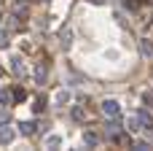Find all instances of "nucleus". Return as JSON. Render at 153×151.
I'll list each match as a JSON object with an SVG mask.
<instances>
[{
    "label": "nucleus",
    "instance_id": "f257e3e1",
    "mask_svg": "<svg viewBox=\"0 0 153 151\" xmlns=\"http://www.w3.org/2000/svg\"><path fill=\"white\" fill-rule=\"evenodd\" d=\"M100 108H102V113H105L108 119L121 113V103H118V100H113V97H110V100H102V105H100Z\"/></svg>",
    "mask_w": 153,
    "mask_h": 151
},
{
    "label": "nucleus",
    "instance_id": "f03ea898",
    "mask_svg": "<svg viewBox=\"0 0 153 151\" xmlns=\"http://www.w3.org/2000/svg\"><path fill=\"white\" fill-rule=\"evenodd\" d=\"M16 140V130H11V127H0V146H11Z\"/></svg>",
    "mask_w": 153,
    "mask_h": 151
},
{
    "label": "nucleus",
    "instance_id": "7ed1b4c3",
    "mask_svg": "<svg viewBox=\"0 0 153 151\" xmlns=\"http://www.w3.org/2000/svg\"><path fill=\"white\" fill-rule=\"evenodd\" d=\"M137 119H140V130L153 132V116L148 113V111H137Z\"/></svg>",
    "mask_w": 153,
    "mask_h": 151
},
{
    "label": "nucleus",
    "instance_id": "20e7f679",
    "mask_svg": "<svg viewBox=\"0 0 153 151\" xmlns=\"http://www.w3.org/2000/svg\"><path fill=\"white\" fill-rule=\"evenodd\" d=\"M70 100H73V92H70V89H59V92L54 95V103H56L59 108H65Z\"/></svg>",
    "mask_w": 153,
    "mask_h": 151
},
{
    "label": "nucleus",
    "instance_id": "39448f33",
    "mask_svg": "<svg viewBox=\"0 0 153 151\" xmlns=\"http://www.w3.org/2000/svg\"><path fill=\"white\" fill-rule=\"evenodd\" d=\"M105 130H108V135L116 140V138H118V132H121V122H118V116H110V122H108V127H105Z\"/></svg>",
    "mask_w": 153,
    "mask_h": 151
},
{
    "label": "nucleus",
    "instance_id": "423d86ee",
    "mask_svg": "<svg viewBox=\"0 0 153 151\" xmlns=\"http://www.w3.org/2000/svg\"><path fill=\"white\" fill-rule=\"evenodd\" d=\"M59 46H62L65 51H70V46H73V32H70L67 27H65V30L59 32Z\"/></svg>",
    "mask_w": 153,
    "mask_h": 151
},
{
    "label": "nucleus",
    "instance_id": "0eeeda50",
    "mask_svg": "<svg viewBox=\"0 0 153 151\" xmlns=\"http://www.w3.org/2000/svg\"><path fill=\"white\" fill-rule=\"evenodd\" d=\"M11 70H13V76H24V73H27L24 59H22V57H13V59H11Z\"/></svg>",
    "mask_w": 153,
    "mask_h": 151
},
{
    "label": "nucleus",
    "instance_id": "6e6552de",
    "mask_svg": "<svg viewBox=\"0 0 153 151\" xmlns=\"http://www.w3.org/2000/svg\"><path fill=\"white\" fill-rule=\"evenodd\" d=\"M32 76H35V84H40V86H43V84H46V76H48V70H46V65L40 62V65L35 68V73H32Z\"/></svg>",
    "mask_w": 153,
    "mask_h": 151
},
{
    "label": "nucleus",
    "instance_id": "1a4fd4ad",
    "mask_svg": "<svg viewBox=\"0 0 153 151\" xmlns=\"http://www.w3.org/2000/svg\"><path fill=\"white\" fill-rule=\"evenodd\" d=\"M83 146L97 149V146H100V135H94V132H83Z\"/></svg>",
    "mask_w": 153,
    "mask_h": 151
},
{
    "label": "nucleus",
    "instance_id": "9d476101",
    "mask_svg": "<svg viewBox=\"0 0 153 151\" xmlns=\"http://www.w3.org/2000/svg\"><path fill=\"white\" fill-rule=\"evenodd\" d=\"M140 51H143V57H153V41L151 38H143L140 41Z\"/></svg>",
    "mask_w": 153,
    "mask_h": 151
},
{
    "label": "nucleus",
    "instance_id": "9b49d317",
    "mask_svg": "<svg viewBox=\"0 0 153 151\" xmlns=\"http://www.w3.org/2000/svg\"><path fill=\"white\" fill-rule=\"evenodd\" d=\"M126 130H129V132H137V130H140V119H137V113H132V116L126 119Z\"/></svg>",
    "mask_w": 153,
    "mask_h": 151
},
{
    "label": "nucleus",
    "instance_id": "f8f14e48",
    "mask_svg": "<svg viewBox=\"0 0 153 151\" xmlns=\"http://www.w3.org/2000/svg\"><path fill=\"white\" fill-rule=\"evenodd\" d=\"M35 127H38L35 122H22V124H19V132H22V135H32Z\"/></svg>",
    "mask_w": 153,
    "mask_h": 151
},
{
    "label": "nucleus",
    "instance_id": "ddd939ff",
    "mask_svg": "<svg viewBox=\"0 0 153 151\" xmlns=\"http://www.w3.org/2000/svg\"><path fill=\"white\" fill-rule=\"evenodd\" d=\"M27 14H30V8H27L24 3H13V16H16V19H19V16H27Z\"/></svg>",
    "mask_w": 153,
    "mask_h": 151
},
{
    "label": "nucleus",
    "instance_id": "4468645a",
    "mask_svg": "<svg viewBox=\"0 0 153 151\" xmlns=\"http://www.w3.org/2000/svg\"><path fill=\"white\" fill-rule=\"evenodd\" d=\"M13 103V95L8 89H0V105H11Z\"/></svg>",
    "mask_w": 153,
    "mask_h": 151
},
{
    "label": "nucleus",
    "instance_id": "2eb2a0df",
    "mask_svg": "<svg viewBox=\"0 0 153 151\" xmlns=\"http://www.w3.org/2000/svg\"><path fill=\"white\" fill-rule=\"evenodd\" d=\"M59 143H62V138H59V135H48V138H46V149H56Z\"/></svg>",
    "mask_w": 153,
    "mask_h": 151
},
{
    "label": "nucleus",
    "instance_id": "dca6fc26",
    "mask_svg": "<svg viewBox=\"0 0 153 151\" xmlns=\"http://www.w3.org/2000/svg\"><path fill=\"white\" fill-rule=\"evenodd\" d=\"M73 119H75V122H83V119H86V111H83L81 105H75V108H73Z\"/></svg>",
    "mask_w": 153,
    "mask_h": 151
},
{
    "label": "nucleus",
    "instance_id": "f3484780",
    "mask_svg": "<svg viewBox=\"0 0 153 151\" xmlns=\"http://www.w3.org/2000/svg\"><path fill=\"white\" fill-rule=\"evenodd\" d=\"M8 122H11V111H8V108H0V127L8 124Z\"/></svg>",
    "mask_w": 153,
    "mask_h": 151
},
{
    "label": "nucleus",
    "instance_id": "a211bd4d",
    "mask_svg": "<svg viewBox=\"0 0 153 151\" xmlns=\"http://www.w3.org/2000/svg\"><path fill=\"white\" fill-rule=\"evenodd\" d=\"M11 95H13V100H27V92L24 89H13Z\"/></svg>",
    "mask_w": 153,
    "mask_h": 151
},
{
    "label": "nucleus",
    "instance_id": "6ab92c4d",
    "mask_svg": "<svg viewBox=\"0 0 153 151\" xmlns=\"http://www.w3.org/2000/svg\"><path fill=\"white\" fill-rule=\"evenodd\" d=\"M11 46V41H8V35L5 32H0V49H8Z\"/></svg>",
    "mask_w": 153,
    "mask_h": 151
},
{
    "label": "nucleus",
    "instance_id": "aec40b11",
    "mask_svg": "<svg viewBox=\"0 0 153 151\" xmlns=\"http://www.w3.org/2000/svg\"><path fill=\"white\" fill-rule=\"evenodd\" d=\"M143 100H145V105H153V89H148V92L143 95Z\"/></svg>",
    "mask_w": 153,
    "mask_h": 151
},
{
    "label": "nucleus",
    "instance_id": "412c9836",
    "mask_svg": "<svg viewBox=\"0 0 153 151\" xmlns=\"http://www.w3.org/2000/svg\"><path fill=\"white\" fill-rule=\"evenodd\" d=\"M43 108H46V103H43V100H38V103H35V113H43Z\"/></svg>",
    "mask_w": 153,
    "mask_h": 151
},
{
    "label": "nucleus",
    "instance_id": "4be33fe9",
    "mask_svg": "<svg viewBox=\"0 0 153 151\" xmlns=\"http://www.w3.org/2000/svg\"><path fill=\"white\" fill-rule=\"evenodd\" d=\"M124 5H126V8H132V11H134V8H137V0H124Z\"/></svg>",
    "mask_w": 153,
    "mask_h": 151
},
{
    "label": "nucleus",
    "instance_id": "5701e85b",
    "mask_svg": "<svg viewBox=\"0 0 153 151\" xmlns=\"http://www.w3.org/2000/svg\"><path fill=\"white\" fill-rule=\"evenodd\" d=\"M0 22H3V14H0Z\"/></svg>",
    "mask_w": 153,
    "mask_h": 151
},
{
    "label": "nucleus",
    "instance_id": "b1692460",
    "mask_svg": "<svg viewBox=\"0 0 153 151\" xmlns=\"http://www.w3.org/2000/svg\"><path fill=\"white\" fill-rule=\"evenodd\" d=\"M0 76H3V68H0Z\"/></svg>",
    "mask_w": 153,
    "mask_h": 151
}]
</instances>
